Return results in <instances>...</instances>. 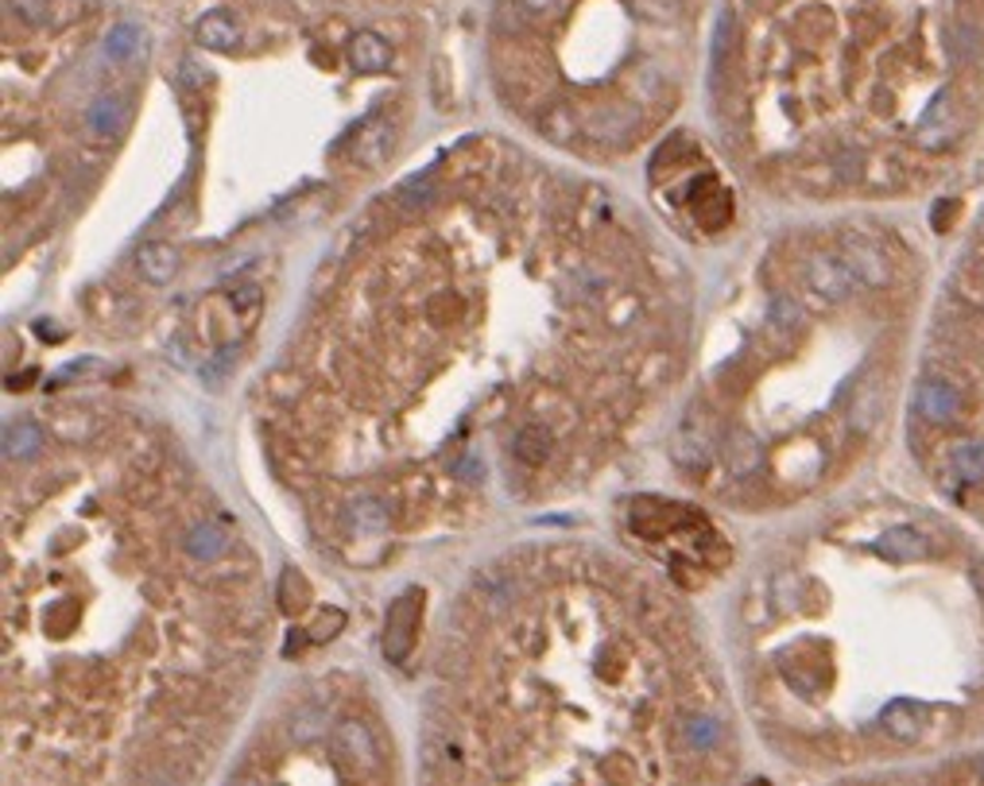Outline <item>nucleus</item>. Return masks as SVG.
<instances>
[{
    "mask_svg": "<svg viewBox=\"0 0 984 786\" xmlns=\"http://www.w3.org/2000/svg\"><path fill=\"white\" fill-rule=\"evenodd\" d=\"M349 63L361 75H384L388 66H392V47L377 32H357L349 40Z\"/></svg>",
    "mask_w": 984,
    "mask_h": 786,
    "instance_id": "f257e3e1",
    "label": "nucleus"
},
{
    "mask_svg": "<svg viewBox=\"0 0 984 786\" xmlns=\"http://www.w3.org/2000/svg\"><path fill=\"white\" fill-rule=\"evenodd\" d=\"M415 613H418V605H415V597H403L400 605L392 608V616H388V659H392V663H400L403 655H407V648H411V636H415Z\"/></svg>",
    "mask_w": 984,
    "mask_h": 786,
    "instance_id": "f03ea898",
    "label": "nucleus"
},
{
    "mask_svg": "<svg viewBox=\"0 0 984 786\" xmlns=\"http://www.w3.org/2000/svg\"><path fill=\"white\" fill-rule=\"evenodd\" d=\"M230 535L222 531V527L214 524H194L187 531V539H182V550H187L194 562H217V558L230 550Z\"/></svg>",
    "mask_w": 984,
    "mask_h": 786,
    "instance_id": "7ed1b4c3",
    "label": "nucleus"
},
{
    "mask_svg": "<svg viewBox=\"0 0 984 786\" xmlns=\"http://www.w3.org/2000/svg\"><path fill=\"white\" fill-rule=\"evenodd\" d=\"M139 271H144L148 283L167 288L175 279V271H179V252L171 245H164V240H152V245L139 248Z\"/></svg>",
    "mask_w": 984,
    "mask_h": 786,
    "instance_id": "20e7f679",
    "label": "nucleus"
},
{
    "mask_svg": "<svg viewBox=\"0 0 984 786\" xmlns=\"http://www.w3.org/2000/svg\"><path fill=\"white\" fill-rule=\"evenodd\" d=\"M198 43H205V47L214 50H233L241 43V27L225 12H214V16H205L198 24Z\"/></svg>",
    "mask_w": 984,
    "mask_h": 786,
    "instance_id": "39448f33",
    "label": "nucleus"
},
{
    "mask_svg": "<svg viewBox=\"0 0 984 786\" xmlns=\"http://www.w3.org/2000/svg\"><path fill=\"white\" fill-rule=\"evenodd\" d=\"M334 748L345 760H369L372 755V737L361 721H342L334 729Z\"/></svg>",
    "mask_w": 984,
    "mask_h": 786,
    "instance_id": "423d86ee",
    "label": "nucleus"
},
{
    "mask_svg": "<svg viewBox=\"0 0 984 786\" xmlns=\"http://www.w3.org/2000/svg\"><path fill=\"white\" fill-rule=\"evenodd\" d=\"M43 446V430L35 423H12L9 430H4V458H32V453H40Z\"/></svg>",
    "mask_w": 984,
    "mask_h": 786,
    "instance_id": "0eeeda50",
    "label": "nucleus"
},
{
    "mask_svg": "<svg viewBox=\"0 0 984 786\" xmlns=\"http://www.w3.org/2000/svg\"><path fill=\"white\" fill-rule=\"evenodd\" d=\"M9 9L27 24H51L55 20V0H9Z\"/></svg>",
    "mask_w": 984,
    "mask_h": 786,
    "instance_id": "6e6552de",
    "label": "nucleus"
},
{
    "mask_svg": "<svg viewBox=\"0 0 984 786\" xmlns=\"http://www.w3.org/2000/svg\"><path fill=\"white\" fill-rule=\"evenodd\" d=\"M139 47V32L132 24H121L109 32V58H124Z\"/></svg>",
    "mask_w": 984,
    "mask_h": 786,
    "instance_id": "1a4fd4ad",
    "label": "nucleus"
},
{
    "mask_svg": "<svg viewBox=\"0 0 984 786\" xmlns=\"http://www.w3.org/2000/svg\"><path fill=\"white\" fill-rule=\"evenodd\" d=\"M519 4H524V12L527 16H555V12H562L567 9V0H519Z\"/></svg>",
    "mask_w": 984,
    "mask_h": 786,
    "instance_id": "9d476101",
    "label": "nucleus"
}]
</instances>
